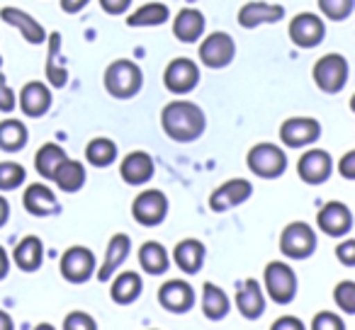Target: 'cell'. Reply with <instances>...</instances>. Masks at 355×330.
I'll list each match as a JSON object with an SVG mask.
<instances>
[{
  "instance_id": "obj_1",
  "label": "cell",
  "mask_w": 355,
  "mask_h": 330,
  "mask_svg": "<svg viewBox=\"0 0 355 330\" xmlns=\"http://www.w3.org/2000/svg\"><path fill=\"white\" fill-rule=\"evenodd\" d=\"M161 127L173 141L178 143H190L195 138L202 136L205 131V112L193 102L185 100H175L168 102L161 112Z\"/></svg>"
},
{
  "instance_id": "obj_2",
  "label": "cell",
  "mask_w": 355,
  "mask_h": 330,
  "mask_svg": "<svg viewBox=\"0 0 355 330\" xmlns=\"http://www.w3.org/2000/svg\"><path fill=\"white\" fill-rule=\"evenodd\" d=\"M144 75L134 61L117 59L107 66L105 71V90L117 100H129L141 90Z\"/></svg>"
},
{
  "instance_id": "obj_3",
  "label": "cell",
  "mask_w": 355,
  "mask_h": 330,
  "mask_svg": "<svg viewBox=\"0 0 355 330\" xmlns=\"http://www.w3.org/2000/svg\"><path fill=\"white\" fill-rule=\"evenodd\" d=\"M248 168L253 175L263 180H272L280 178L287 168V158L285 151L280 146H272V143H258L248 151Z\"/></svg>"
},
{
  "instance_id": "obj_4",
  "label": "cell",
  "mask_w": 355,
  "mask_h": 330,
  "mask_svg": "<svg viewBox=\"0 0 355 330\" xmlns=\"http://www.w3.org/2000/svg\"><path fill=\"white\" fill-rule=\"evenodd\" d=\"M314 83L324 93H340L348 83V61L340 54H326L314 64Z\"/></svg>"
},
{
  "instance_id": "obj_5",
  "label": "cell",
  "mask_w": 355,
  "mask_h": 330,
  "mask_svg": "<svg viewBox=\"0 0 355 330\" xmlns=\"http://www.w3.org/2000/svg\"><path fill=\"white\" fill-rule=\"evenodd\" d=\"M280 250L290 260H304L316 250V233L309 223H290L280 233Z\"/></svg>"
},
{
  "instance_id": "obj_6",
  "label": "cell",
  "mask_w": 355,
  "mask_h": 330,
  "mask_svg": "<svg viewBox=\"0 0 355 330\" xmlns=\"http://www.w3.org/2000/svg\"><path fill=\"white\" fill-rule=\"evenodd\" d=\"M266 289L275 304H290L297 294V275L287 262H270L266 267Z\"/></svg>"
},
{
  "instance_id": "obj_7",
  "label": "cell",
  "mask_w": 355,
  "mask_h": 330,
  "mask_svg": "<svg viewBox=\"0 0 355 330\" xmlns=\"http://www.w3.org/2000/svg\"><path fill=\"white\" fill-rule=\"evenodd\" d=\"M236 56V44L227 32H214L200 44V61L207 68H227Z\"/></svg>"
},
{
  "instance_id": "obj_8",
  "label": "cell",
  "mask_w": 355,
  "mask_h": 330,
  "mask_svg": "<svg viewBox=\"0 0 355 330\" xmlns=\"http://www.w3.org/2000/svg\"><path fill=\"white\" fill-rule=\"evenodd\" d=\"M132 214L141 226H158L168 214V199L161 190H144L132 204Z\"/></svg>"
},
{
  "instance_id": "obj_9",
  "label": "cell",
  "mask_w": 355,
  "mask_h": 330,
  "mask_svg": "<svg viewBox=\"0 0 355 330\" xmlns=\"http://www.w3.org/2000/svg\"><path fill=\"white\" fill-rule=\"evenodd\" d=\"M200 83V68L195 61L190 59H173L166 66V73H163V85H166L171 93L185 95Z\"/></svg>"
},
{
  "instance_id": "obj_10",
  "label": "cell",
  "mask_w": 355,
  "mask_h": 330,
  "mask_svg": "<svg viewBox=\"0 0 355 330\" xmlns=\"http://www.w3.org/2000/svg\"><path fill=\"white\" fill-rule=\"evenodd\" d=\"M326 37L324 20L316 17L314 12H302L295 20L290 22V39L292 44L302 46V49H311V46H319Z\"/></svg>"
},
{
  "instance_id": "obj_11",
  "label": "cell",
  "mask_w": 355,
  "mask_h": 330,
  "mask_svg": "<svg viewBox=\"0 0 355 330\" xmlns=\"http://www.w3.org/2000/svg\"><path fill=\"white\" fill-rule=\"evenodd\" d=\"M95 272V255L83 246H73L61 257V275L73 284L88 282Z\"/></svg>"
},
{
  "instance_id": "obj_12",
  "label": "cell",
  "mask_w": 355,
  "mask_h": 330,
  "mask_svg": "<svg viewBox=\"0 0 355 330\" xmlns=\"http://www.w3.org/2000/svg\"><path fill=\"white\" fill-rule=\"evenodd\" d=\"M297 173H300V178L304 180L306 185H321L334 173V161H331L329 153L321 151V148H309V151L300 158V163H297Z\"/></svg>"
},
{
  "instance_id": "obj_13",
  "label": "cell",
  "mask_w": 355,
  "mask_h": 330,
  "mask_svg": "<svg viewBox=\"0 0 355 330\" xmlns=\"http://www.w3.org/2000/svg\"><path fill=\"white\" fill-rule=\"evenodd\" d=\"M321 136V124L311 117H292L280 127V141L290 148H302Z\"/></svg>"
},
{
  "instance_id": "obj_14",
  "label": "cell",
  "mask_w": 355,
  "mask_h": 330,
  "mask_svg": "<svg viewBox=\"0 0 355 330\" xmlns=\"http://www.w3.org/2000/svg\"><path fill=\"white\" fill-rule=\"evenodd\" d=\"M158 301L171 313H188L195 306V289L188 282L171 279L158 289Z\"/></svg>"
},
{
  "instance_id": "obj_15",
  "label": "cell",
  "mask_w": 355,
  "mask_h": 330,
  "mask_svg": "<svg viewBox=\"0 0 355 330\" xmlns=\"http://www.w3.org/2000/svg\"><path fill=\"white\" fill-rule=\"evenodd\" d=\"M316 226L326 233V236H345L353 228V214L343 202H329L316 217Z\"/></svg>"
},
{
  "instance_id": "obj_16",
  "label": "cell",
  "mask_w": 355,
  "mask_h": 330,
  "mask_svg": "<svg viewBox=\"0 0 355 330\" xmlns=\"http://www.w3.org/2000/svg\"><path fill=\"white\" fill-rule=\"evenodd\" d=\"M253 194V187L248 180H229V183H224L219 190H214L212 197H209V207H212V212H229V209L239 207V204H243L248 197Z\"/></svg>"
},
{
  "instance_id": "obj_17",
  "label": "cell",
  "mask_w": 355,
  "mask_h": 330,
  "mask_svg": "<svg viewBox=\"0 0 355 330\" xmlns=\"http://www.w3.org/2000/svg\"><path fill=\"white\" fill-rule=\"evenodd\" d=\"M119 175L127 185H146L153 178V158L144 151H132L124 156Z\"/></svg>"
},
{
  "instance_id": "obj_18",
  "label": "cell",
  "mask_w": 355,
  "mask_h": 330,
  "mask_svg": "<svg viewBox=\"0 0 355 330\" xmlns=\"http://www.w3.org/2000/svg\"><path fill=\"white\" fill-rule=\"evenodd\" d=\"M282 17H285V8L282 6H270V3H246V6L239 10V25L246 27V30H253V27L280 22Z\"/></svg>"
},
{
  "instance_id": "obj_19",
  "label": "cell",
  "mask_w": 355,
  "mask_h": 330,
  "mask_svg": "<svg viewBox=\"0 0 355 330\" xmlns=\"http://www.w3.org/2000/svg\"><path fill=\"white\" fill-rule=\"evenodd\" d=\"M0 17H3V22H8V25H12L15 30H20V35L25 37V42H30V44H42V42L46 39L44 27L32 15H27L25 10H20V8H3Z\"/></svg>"
},
{
  "instance_id": "obj_20",
  "label": "cell",
  "mask_w": 355,
  "mask_h": 330,
  "mask_svg": "<svg viewBox=\"0 0 355 330\" xmlns=\"http://www.w3.org/2000/svg\"><path fill=\"white\" fill-rule=\"evenodd\" d=\"M51 107V93L44 83L40 80H32L22 88L20 93V109L27 114V117H42L46 114Z\"/></svg>"
},
{
  "instance_id": "obj_21",
  "label": "cell",
  "mask_w": 355,
  "mask_h": 330,
  "mask_svg": "<svg viewBox=\"0 0 355 330\" xmlns=\"http://www.w3.org/2000/svg\"><path fill=\"white\" fill-rule=\"evenodd\" d=\"M236 306H239V313L248 320H256L263 315V311H266V299H263V291L256 279H246L236 289Z\"/></svg>"
},
{
  "instance_id": "obj_22",
  "label": "cell",
  "mask_w": 355,
  "mask_h": 330,
  "mask_svg": "<svg viewBox=\"0 0 355 330\" xmlns=\"http://www.w3.org/2000/svg\"><path fill=\"white\" fill-rule=\"evenodd\" d=\"M205 32V15L195 8H185L175 15V22H173V35L175 39L185 42V44H193L202 37Z\"/></svg>"
},
{
  "instance_id": "obj_23",
  "label": "cell",
  "mask_w": 355,
  "mask_h": 330,
  "mask_svg": "<svg viewBox=\"0 0 355 330\" xmlns=\"http://www.w3.org/2000/svg\"><path fill=\"white\" fill-rule=\"evenodd\" d=\"M129 248H132V241H129L127 233H114V236L110 238V243H107V255H105L103 267L98 270V279L100 282H107L110 277L114 275V270H117V267L122 265L124 260H127Z\"/></svg>"
},
{
  "instance_id": "obj_24",
  "label": "cell",
  "mask_w": 355,
  "mask_h": 330,
  "mask_svg": "<svg viewBox=\"0 0 355 330\" xmlns=\"http://www.w3.org/2000/svg\"><path fill=\"white\" fill-rule=\"evenodd\" d=\"M22 202H25V209L32 217H49V214H54L56 209H59L54 192H51L46 185H30V187L25 190Z\"/></svg>"
},
{
  "instance_id": "obj_25",
  "label": "cell",
  "mask_w": 355,
  "mask_h": 330,
  "mask_svg": "<svg viewBox=\"0 0 355 330\" xmlns=\"http://www.w3.org/2000/svg\"><path fill=\"white\" fill-rule=\"evenodd\" d=\"M173 257H175V265L180 267L188 275H195V272L202 270L205 265V246L195 238H188V241H180L173 250Z\"/></svg>"
},
{
  "instance_id": "obj_26",
  "label": "cell",
  "mask_w": 355,
  "mask_h": 330,
  "mask_svg": "<svg viewBox=\"0 0 355 330\" xmlns=\"http://www.w3.org/2000/svg\"><path fill=\"white\" fill-rule=\"evenodd\" d=\"M15 262L22 272H35L42 267V257H44V246L37 236H27L17 243L15 248Z\"/></svg>"
},
{
  "instance_id": "obj_27",
  "label": "cell",
  "mask_w": 355,
  "mask_h": 330,
  "mask_svg": "<svg viewBox=\"0 0 355 330\" xmlns=\"http://www.w3.org/2000/svg\"><path fill=\"white\" fill-rule=\"evenodd\" d=\"M51 180H54V183L59 185V190H64V192H78V190L85 185L83 163L66 158L59 168H56V173H54V178H51Z\"/></svg>"
},
{
  "instance_id": "obj_28",
  "label": "cell",
  "mask_w": 355,
  "mask_h": 330,
  "mask_svg": "<svg viewBox=\"0 0 355 330\" xmlns=\"http://www.w3.org/2000/svg\"><path fill=\"white\" fill-rule=\"evenodd\" d=\"M61 56V35L54 32L49 35V56H46V78L54 88H64L69 83V73H66L64 61H59Z\"/></svg>"
},
{
  "instance_id": "obj_29",
  "label": "cell",
  "mask_w": 355,
  "mask_h": 330,
  "mask_svg": "<svg viewBox=\"0 0 355 330\" xmlns=\"http://www.w3.org/2000/svg\"><path fill=\"white\" fill-rule=\"evenodd\" d=\"M202 313L209 320H222L229 313V296L212 282L202 286Z\"/></svg>"
},
{
  "instance_id": "obj_30",
  "label": "cell",
  "mask_w": 355,
  "mask_h": 330,
  "mask_svg": "<svg viewBox=\"0 0 355 330\" xmlns=\"http://www.w3.org/2000/svg\"><path fill=\"white\" fill-rule=\"evenodd\" d=\"M66 158H69V156H66L64 148L56 146V143H46V146H42L40 151H37V156H35L37 173H40L44 180H51V178H54V173H56V168H59Z\"/></svg>"
},
{
  "instance_id": "obj_31",
  "label": "cell",
  "mask_w": 355,
  "mask_h": 330,
  "mask_svg": "<svg viewBox=\"0 0 355 330\" xmlns=\"http://www.w3.org/2000/svg\"><path fill=\"white\" fill-rule=\"evenodd\" d=\"M139 265L148 272V275H163L168 270V253L161 243L148 241L139 250Z\"/></svg>"
},
{
  "instance_id": "obj_32",
  "label": "cell",
  "mask_w": 355,
  "mask_h": 330,
  "mask_svg": "<svg viewBox=\"0 0 355 330\" xmlns=\"http://www.w3.org/2000/svg\"><path fill=\"white\" fill-rule=\"evenodd\" d=\"M171 17L168 8L163 3H146L141 6L139 10H134L132 15L127 17V25L129 27H158Z\"/></svg>"
},
{
  "instance_id": "obj_33",
  "label": "cell",
  "mask_w": 355,
  "mask_h": 330,
  "mask_svg": "<svg viewBox=\"0 0 355 330\" xmlns=\"http://www.w3.org/2000/svg\"><path fill=\"white\" fill-rule=\"evenodd\" d=\"M112 299L117 304H132L137 301V296L141 294V277L137 272H122L117 275V279L112 282V289H110Z\"/></svg>"
},
{
  "instance_id": "obj_34",
  "label": "cell",
  "mask_w": 355,
  "mask_h": 330,
  "mask_svg": "<svg viewBox=\"0 0 355 330\" xmlns=\"http://www.w3.org/2000/svg\"><path fill=\"white\" fill-rule=\"evenodd\" d=\"M27 127L17 119H6V122H0V148L3 151H20L22 146L27 143Z\"/></svg>"
},
{
  "instance_id": "obj_35",
  "label": "cell",
  "mask_w": 355,
  "mask_h": 330,
  "mask_svg": "<svg viewBox=\"0 0 355 330\" xmlns=\"http://www.w3.org/2000/svg\"><path fill=\"white\" fill-rule=\"evenodd\" d=\"M117 158V146L110 138H93L85 148V161L95 168H107L110 163H114Z\"/></svg>"
},
{
  "instance_id": "obj_36",
  "label": "cell",
  "mask_w": 355,
  "mask_h": 330,
  "mask_svg": "<svg viewBox=\"0 0 355 330\" xmlns=\"http://www.w3.org/2000/svg\"><path fill=\"white\" fill-rule=\"evenodd\" d=\"M353 8H355V0H319V10L334 22L350 17Z\"/></svg>"
},
{
  "instance_id": "obj_37",
  "label": "cell",
  "mask_w": 355,
  "mask_h": 330,
  "mask_svg": "<svg viewBox=\"0 0 355 330\" xmlns=\"http://www.w3.org/2000/svg\"><path fill=\"white\" fill-rule=\"evenodd\" d=\"M25 168L20 163H0V190H15L25 183Z\"/></svg>"
},
{
  "instance_id": "obj_38",
  "label": "cell",
  "mask_w": 355,
  "mask_h": 330,
  "mask_svg": "<svg viewBox=\"0 0 355 330\" xmlns=\"http://www.w3.org/2000/svg\"><path fill=\"white\" fill-rule=\"evenodd\" d=\"M334 296H336V304H338L345 313H355V282H350V279L340 282V284L336 286Z\"/></svg>"
},
{
  "instance_id": "obj_39",
  "label": "cell",
  "mask_w": 355,
  "mask_h": 330,
  "mask_svg": "<svg viewBox=\"0 0 355 330\" xmlns=\"http://www.w3.org/2000/svg\"><path fill=\"white\" fill-rule=\"evenodd\" d=\"M311 328H314V330H343L345 323L336 313H331V311H321V313L314 315V323H311Z\"/></svg>"
},
{
  "instance_id": "obj_40",
  "label": "cell",
  "mask_w": 355,
  "mask_h": 330,
  "mask_svg": "<svg viewBox=\"0 0 355 330\" xmlns=\"http://www.w3.org/2000/svg\"><path fill=\"white\" fill-rule=\"evenodd\" d=\"M64 328L66 330H95V320L90 318L88 313H83V311H73V313L66 315Z\"/></svg>"
},
{
  "instance_id": "obj_41",
  "label": "cell",
  "mask_w": 355,
  "mask_h": 330,
  "mask_svg": "<svg viewBox=\"0 0 355 330\" xmlns=\"http://www.w3.org/2000/svg\"><path fill=\"white\" fill-rule=\"evenodd\" d=\"M15 109V93L8 88L6 75L0 73V112H12Z\"/></svg>"
},
{
  "instance_id": "obj_42",
  "label": "cell",
  "mask_w": 355,
  "mask_h": 330,
  "mask_svg": "<svg viewBox=\"0 0 355 330\" xmlns=\"http://www.w3.org/2000/svg\"><path fill=\"white\" fill-rule=\"evenodd\" d=\"M336 255H338V260L343 262L345 267H353L355 265V241H343L336 248Z\"/></svg>"
},
{
  "instance_id": "obj_43",
  "label": "cell",
  "mask_w": 355,
  "mask_h": 330,
  "mask_svg": "<svg viewBox=\"0 0 355 330\" xmlns=\"http://www.w3.org/2000/svg\"><path fill=\"white\" fill-rule=\"evenodd\" d=\"M338 173L345 180H355V151H348L338 163Z\"/></svg>"
},
{
  "instance_id": "obj_44",
  "label": "cell",
  "mask_w": 355,
  "mask_h": 330,
  "mask_svg": "<svg viewBox=\"0 0 355 330\" xmlns=\"http://www.w3.org/2000/svg\"><path fill=\"white\" fill-rule=\"evenodd\" d=\"M100 6L107 15H122L124 10H129L132 0H100Z\"/></svg>"
},
{
  "instance_id": "obj_45",
  "label": "cell",
  "mask_w": 355,
  "mask_h": 330,
  "mask_svg": "<svg viewBox=\"0 0 355 330\" xmlns=\"http://www.w3.org/2000/svg\"><path fill=\"white\" fill-rule=\"evenodd\" d=\"M90 0H61V8H64V12H69V15H73V12L83 10L85 6H88Z\"/></svg>"
},
{
  "instance_id": "obj_46",
  "label": "cell",
  "mask_w": 355,
  "mask_h": 330,
  "mask_svg": "<svg viewBox=\"0 0 355 330\" xmlns=\"http://www.w3.org/2000/svg\"><path fill=\"white\" fill-rule=\"evenodd\" d=\"M282 328H290V330H302V323L297 318H292V315H285V318H280L277 323H272V330H282Z\"/></svg>"
},
{
  "instance_id": "obj_47",
  "label": "cell",
  "mask_w": 355,
  "mask_h": 330,
  "mask_svg": "<svg viewBox=\"0 0 355 330\" xmlns=\"http://www.w3.org/2000/svg\"><path fill=\"white\" fill-rule=\"evenodd\" d=\"M10 272V257H8L6 248H0V279H6Z\"/></svg>"
},
{
  "instance_id": "obj_48",
  "label": "cell",
  "mask_w": 355,
  "mask_h": 330,
  "mask_svg": "<svg viewBox=\"0 0 355 330\" xmlns=\"http://www.w3.org/2000/svg\"><path fill=\"white\" fill-rule=\"evenodd\" d=\"M8 217H10V204H8L6 197H0V226L8 221Z\"/></svg>"
},
{
  "instance_id": "obj_49",
  "label": "cell",
  "mask_w": 355,
  "mask_h": 330,
  "mask_svg": "<svg viewBox=\"0 0 355 330\" xmlns=\"http://www.w3.org/2000/svg\"><path fill=\"white\" fill-rule=\"evenodd\" d=\"M0 330H12V318L0 309Z\"/></svg>"
}]
</instances>
